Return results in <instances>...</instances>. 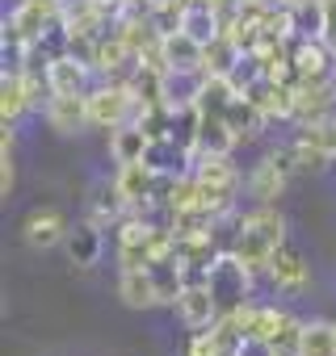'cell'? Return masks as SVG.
<instances>
[{
	"instance_id": "f1b7e54d",
	"label": "cell",
	"mask_w": 336,
	"mask_h": 356,
	"mask_svg": "<svg viewBox=\"0 0 336 356\" xmlns=\"http://www.w3.org/2000/svg\"><path fill=\"white\" fill-rule=\"evenodd\" d=\"M294 138H303V143H311V147H319V151H328V155L336 159V118L307 122V126H298V134H294Z\"/></svg>"
},
{
	"instance_id": "1f68e13d",
	"label": "cell",
	"mask_w": 336,
	"mask_h": 356,
	"mask_svg": "<svg viewBox=\"0 0 336 356\" xmlns=\"http://www.w3.org/2000/svg\"><path fill=\"white\" fill-rule=\"evenodd\" d=\"M319 9H323V26H319V38L336 51V0H319Z\"/></svg>"
},
{
	"instance_id": "30bf717a",
	"label": "cell",
	"mask_w": 336,
	"mask_h": 356,
	"mask_svg": "<svg viewBox=\"0 0 336 356\" xmlns=\"http://www.w3.org/2000/svg\"><path fill=\"white\" fill-rule=\"evenodd\" d=\"M43 113H47L51 130H59V134H76V130L93 126L89 122V92H55L43 105Z\"/></svg>"
},
{
	"instance_id": "6da1fadb",
	"label": "cell",
	"mask_w": 336,
	"mask_h": 356,
	"mask_svg": "<svg viewBox=\"0 0 336 356\" xmlns=\"http://www.w3.org/2000/svg\"><path fill=\"white\" fill-rule=\"evenodd\" d=\"M282 243H286V222H282V214H277L273 206H257L252 214L236 218V235L227 239V252H231L240 264H248L252 273H265L269 260H273V252H277Z\"/></svg>"
},
{
	"instance_id": "e0dca14e",
	"label": "cell",
	"mask_w": 336,
	"mask_h": 356,
	"mask_svg": "<svg viewBox=\"0 0 336 356\" xmlns=\"http://www.w3.org/2000/svg\"><path fill=\"white\" fill-rule=\"evenodd\" d=\"M147 147H151V134L139 122H126V126L109 130V155H114V163H139L147 155Z\"/></svg>"
},
{
	"instance_id": "7402d4cb",
	"label": "cell",
	"mask_w": 336,
	"mask_h": 356,
	"mask_svg": "<svg viewBox=\"0 0 336 356\" xmlns=\"http://www.w3.org/2000/svg\"><path fill=\"white\" fill-rule=\"evenodd\" d=\"M190 38H198L202 47H211L227 26H223V13L211 9V5H185V26H181Z\"/></svg>"
},
{
	"instance_id": "8fae6325",
	"label": "cell",
	"mask_w": 336,
	"mask_h": 356,
	"mask_svg": "<svg viewBox=\"0 0 336 356\" xmlns=\"http://www.w3.org/2000/svg\"><path fill=\"white\" fill-rule=\"evenodd\" d=\"M332 101H336V76L303 80V84H298V97H294V122H298V126H307V122L328 118Z\"/></svg>"
},
{
	"instance_id": "4dcf8cb0",
	"label": "cell",
	"mask_w": 336,
	"mask_h": 356,
	"mask_svg": "<svg viewBox=\"0 0 336 356\" xmlns=\"http://www.w3.org/2000/svg\"><path fill=\"white\" fill-rule=\"evenodd\" d=\"M294 143H298V172H319V168L332 163L328 151H319V147H311V143H303V138H294Z\"/></svg>"
},
{
	"instance_id": "3957f363",
	"label": "cell",
	"mask_w": 336,
	"mask_h": 356,
	"mask_svg": "<svg viewBox=\"0 0 336 356\" xmlns=\"http://www.w3.org/2000/svg\"><path fill=\"white\" fill-rule=\"evenodd\" d=\"M252 268L248 264H240L231 252H223L215 264H211V273H206V285H211V293H215V302H219V314H236L240 306H248V298H252Z\"/></svg>"
},
{
	"instance_id": "2e32d148",
	"label": "cell",
	"mask_w": 336,
	"mask_h": 356,
	"mask_svg": "<svg viewBox=\"0 0 336 356\" xmlns=\"http://www.w3.org/2000/svg\"><path fill=\"white\" fill-rule=\"evenodd\" d=\"M26 109H34V92H30L26 76L5 72V80H0V118H5V126H17Z\"/></svg>"
},
{
	"instance_id": "9c48e42d",
	"label": "cell",
	"mask_w": 336,
	"mask_h": 356,
	"mask_svg": "<svg viewBox=\"0 0 336 356\" xmlns=\"http://www.w3.org/2000/svg\"><path fill=\"white\" fill-rule=\"evenodd\" d=\"M173 310L181 314V323H185L190 331H202V327H211V323L223 318V314H219V302H215V293H211L206 281H190V285L181 289V298L173 302Z\"/></svg>"
},
{
	"instance_id": "83f0119b",
	"label": "cell",
	"mask_w": 336,
	"mask_h": 356,
	"mask_svg": "<svg viewBox=\"0 0 336 356\" xmlns=\"http://www.w3.org/2000/svg\"><path fill=\"white\" fill-rule=\"evenodd\" d=\"M277 356H298V348H303V318H294L290 310L282 314V323H277V331L265 339Z\"/></svg>"
},
{
	"instance_id": "5b68a950",
	"label": "cell",
	"mask_w": 336,
	"mask_h": 356,
	"mask_svg": "<svg viewBox=\"0 0 336 356\" xmlns=\"http://www.w3.org/2000/svg\"><path fill=\"white\" fill-rule=\"evenodd\" d=\"M155 181H160V172H155L147 159H139V163H118V176H114L118 193L126 197V206H130L135 214H151V210H155V206H151Z\"/></svg>"
},
{
	"instance_id": "836d02e7",
	"label": "cell",
	"mask_w": 336,
	"mask_h": 356,
	"mask_svg": "<svg viewBox=\"0 0 336 356\" xmlns=\"http://www.w3.org/2000/svg\"><path fill=\"white\" fill-rule=\"evenodd\" d=\"M252 5H261V9H286V0H252Z\"/></svg>"
},
{
	"instance_id": "cb8c5ba5",
	"label": "cell",
	"mask_w": 336,
	"mask_h": 356,
	"mask_svg": "<svg viewBox=\"0 0 336 356\" xmlns=\"http://www.w3.org/2000/svg\"><path fill=\"white\" fill-rule=\"evenodd\" d=\"M240 59H244V51L236 47V38H231V34H219V38H215L211 47H206L202 72H206V76H231Z\"/></svg>"
},
{
	"instance_id": "277c9868",
	"label": "cell",
	"mask_w": 336,
	"mask_h": 356,
	"mask_svg": "<svg viewBox=\"0 0 336 356\" xmlns=\"http://www.w3.org/2000/svg\"><path fill=\"white\" fill-rule=\"evenodd\" d=\"M139 113H143V105L135 101V92L126 84L101 80L97 88H89V122L97 130H118L126 122H139Z\"/></svg>"
},
{
	"instance_id": "44dd1931",
	"label": "cell",
	"mask_w": 336,
	"mask_h": 356,
	"mask_svg": "<svg viewBox=\"0 0 336 356\" xmlns=\"http://www.w3.org/2000/svg\"><path fill=\"white\" fill-rule=\"evenodd\" d=\"M223 118H227V126H231V134H236L240 143H252V138L265 130V122H269V118H265V113H261L248 97H244V92L231 101V109H227Z\"/></svg>"
},
{
	"instance_id": "d6a6232c",
	"label": "cell",
	"mask_w": 336,
	"mask_h": 356,
	"mask_svg": "<svg viewBox=\"0 0 336 356\" xmlns=\"http://www.w3.org/2000/svg\"><path fill=\"white\" fill-rule=\"evenodd\" d=\"M236 356H277V352H273V348H269L265 339H244Z\"/></svg>"
},
{
	"instance_id": "603a6c76",
	"label": "cell",
	"mask_w": 336,
	"mask_h": 356,
	"mask_svg": "<svg viewBox=\"0 0 336 356\" xmlns=\"http://www.w3.org/2000/svg\"><path fill=\"white\" fill-rule=\"evenodd\" d=\"M126 214H130V206H126V197L118 193V185H105V189L97 193V202L89 206V222L101 227V231H105V227H118Z\"/></svg>"
},
{
	"instance_id": "9a60e30c",
	"label": "cell",
	"mask_w": 336,
	"mask_h": 356,
	"mask_svg": "<svg viewBox=\"0 0 336 356\" xmlns=\"http://www.w3.org/2000/svg\"><path fill=\"white\" fill-rule=\"evenodd\" d=\"M286 181H290V176L265 155L252 172H248V197L257 202V206H273L277 197H282V189H286Z\"/></svg>"
},
{
	"instance_id": "484cf974",
	"label": "cell",
	"mask_w": 336,
	"mask_h": 356,
	"mask_svg": "<svg viewBox=\"0 0 336 356\" xmlns=\"http://www.w3.org/2000/svg\"><path fill=\"white\" fill-rule=\"evenodd\" d=\"M298 356H336V323H328V318L303 323V348H298Z\"/></svg>"
},
{
	"instance_id": "f546056e",
	"label": "cell",
	"mask_w": 336,
	"mask_h": 356,
	"mask_svg": "<svg viewBox=\"0 0 336 356\" xmlns=\"http://www.w3.org/2000/svg\"><path fill=\"white\" fill-rule=\"evenodd\" d=\"M13 181H17V172H13V126H5V138H0V193H13Z\"/></svg>"
},
{
	"instance_id": "ffe728a7",
	"label": "cell",
	"mask_w": 336,
	"mask_h": 356,
	"mask_svg": "<svg viewBox=\"0 0 336 356\" xmlns=\"http://www.w3.org/2000/svg\"><path fill=\"white\" fill-rule=\"evenodd\" d=\"M282 314H286V310H277V306H257V302H248V306H240L231 318L240 323V331H244L248 339H269V335L277 331Z\"/></svg>"
},
{
	"instance_id": "7c38bea8",
	"label": "cell",
	"mask_w": 336,
	"mask_h": 356,
	"mask_svg": "<svg viewBox=\"0 0 336 356\" xmlns=\"http://www.w3.org/2000/svg\"><path fill=\"white\" fill-rule=\"evenodd\" d=\"M265 277H269V281H273L282 293H303V289H307V281H311L303 252H294L290 243H282V248L273 252V260H269Z\"/></svg>"
},
{
	"instance_id": "8992f818",
	"label": "cell",
	"mask_w": 336,
	"mask_h": 356,
	"mask_svg": "<svg viewBox=\"0 0 336 356\" xmlns=\"http://www.w3.org/2000/svg\"><path fill=\"white\" fill-rule=\"evenodd\" d=\"M244 339H248V335L240 331V323H236L231 314H223L219 323H211V327H202V331L190 335L185 356H236Z\"/></svg>"
},
{
	"instance_id": "4316f807",
	"label": "cell",
	"mask_w": 336,
	"mask_h": 356,
	"mask_svg": "<svg viewBox=\"0 0 336 356\" xmlns=\"http://www.w3.org/2000/svg\"><path fill=\"white\" fill-rule=\"evenodd\" d=\"M236 143H240V138L231 134L227 118H206V113H202V122H198V151H223V155H231Z\"/></svg>"
},
{
	"instance_id": "d6986e66",
	"label": "cell",
	"mask_w": 336,
	"mask_h": 356,
	"mask_svg": "<svg viewBox=\"0 0 336 356\" xmlns=\"http://www.w3.org/2000/svg\"><path fill=\"white\" fill-rule=\"evenodd\" d=\"M240 97V88L227 80V76H206L202 80V92H198V113H206V118H223L227 109H231V101Z\"/></svg>"
},
{
	"instance_id": "52a82bcc",
	"label": "cell",
	"mask_w": 336,
	"mask_h": 356,
	"mask_svg": "<svg viewBox=\"0 0 336 356\" xmlns=\"http://www.w3.org/2000/svg\"><path fill=\"white\" fill-rule=\"evenodd\" d=\"M68 218H63V210H55V206H38V210H30L26 214V222H22V239L34 248V252H47V248H55V243H68Z\"/></svg>"
},
{
	"instance_id": "7a4b0ae2",
	"label": "cell",
	"mask_w": 336,
	"mask_h": 356,
	"mask_svg": "<svg viewBox=\"0 0 336 356\" xmlns=\"http://www.w3.org/2000/svg\"><path fill=\"white\" fill-rule=\"evenodd\" d=\"M190 172L198 176V185L206 193V206L227 218L231 202H236V189H240V172H236L231 155H223V151H198Z\"/></svg>"
},
{
	"instance_id": "5bb4252c",
	"label": "cell",
	"mask_w": 336,
	"mask_h": 356,
	"mask_svg": "<svg viewBox=\"0 0 336 356\" xmlns=\"http://www.w3.org/2000/svg\"><path fill=\"white\" fill-rule=\"evenodd\" d=\"M118 298H122L130 310L164 306V302H160V285H155L151 268H122V273H118Z\"/></svg>"
},
{
	"instance_id": "ba28073f",
	"label": "cell",
	"mask_w": 336,
	"mask_h": 356,
	"mask_svg": "<svg viewBox=\"0 0 336 356\" xmlns=\"http://www.w3.org/2000/svg\"><path fill=\"white\" fill-rule=\"evenodd\" d=\"M244 97L273 122V118H294V97H298V88L286 84V80L261 76V80H252V84L244 88Z\"/></svg>"
},
{
	"instance_id": "e575fe53",
	"label": "cell",
	"mask_w": 336,
	"mask_h": 356,
	"mask_svg": "<svg viewBox=\"0 0 336 356\" xmlns=\"http://www.w3.org/2000/svg\"><path fill=\"white\" fill-rule=\"evenodd\" d=\"M298 5H307V0H286V9H298Z\"/></svg>"
},
{
	"instance_id": "4fadbf2b",
	"label": "cell",
	"mask_w": 336,
	"mask_h": 356,
	"mask_svg": "<svg viewBox=\"0 0 336 356\" xmlns=\"http://www.w3.org/2000/svg\"><path fill=\"white\" fill-rule=\"evenodd\" d=\"M202 59H206V47L198 38H190L185 30L177 34H168L160 42V63L164 72H202Z\"/></svg>"
},
{
	"instance_id": "ac0fdd59",
	"label": "cell",
	"mask_w": 336,
	"mask_h": 356,
	"mask_svg": "<svg viewBox=\"0 0 336 356\" xmlns=\"http://www.w3.org/2000/svg\"><path fill=\"white\" fill-rule=\"evenodd\" d=\"M97 72L89 67V63H80L76 55H59V59H51V88L55 92H89V80H93Z\"/></svg>"
},
{
	"instance_id": "d4e9b609",
	"label": "cell",
	"mask_w": 336,
	"mask_h": 356,
	"mask_svg": "<svg viewBox=\"0 0 336 356\" xmlns=\"http://www.w3.org/2000/svg\"><path fill=\"white\" fill-rule=\"evenodd\" d=\"M68 256H72V264H80V268L97 264V256H101V227L84 222V227L68 231Z\"/></svg>"
}]
</instances>
